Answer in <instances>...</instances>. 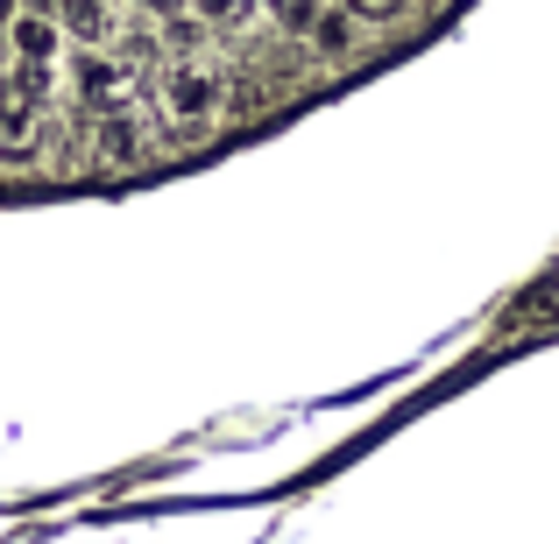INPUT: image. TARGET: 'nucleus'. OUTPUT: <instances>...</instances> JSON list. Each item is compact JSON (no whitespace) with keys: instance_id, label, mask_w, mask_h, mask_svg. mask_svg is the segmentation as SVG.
Listing matches in <instances>:
<instances>
[{"instance_id":"obj_1","label":"nucleus","mask_w":559,"mask_h":544,"mask_svg":"<svg viewBox=\"0 0 559 544\" xmlns=\"http://www.w3.org/2000/svg\"><path fill=\"white\" fill-rule=\"evenodd\" d=\"M156 113H164L170 128H185V135H205V128H219V113H227V78H219L213 64H199V57H178V64L156 78Z\"/></svg>"},{"instance_id":"obj_2","label":"nucleus","mask_w":559,"mask_h":544,"mask_svg":"<svg viewBox=\"0 0 559 544\" xmlns=\"http://www.w3.org/2000/svg\"><path fill=\"white\" fill-rule=\"evenodd\" d=\"M43 164V85L22 71H0V170Z\"/></svg>"},{"instance_id":"obj_3","label":"nucleus","mask_w":559,"mask_h":544,"mask_svg":"<svg viewBox=\"0 0 559 544\" xmlns=\"http://www.w3.org/2000/svg\"><path fill=\"white\" fill-rule=\"evenodd\" d=\"M57 50H64V36H57V22L50 14H8V57H14V71L22 78H50V64H57Z\"/></svg>"},{"instance_id":"obj_4","label":"nucleus","mask_w":559,"mask_h":544,"mask_svg":"<svg viewBox=\"0 0 559 544\" xmlns=\"http://www.w3.org/2000/svg\"><path fill=\"white\" fill-rule=\"evenodd\" d=\"M50 22H57L64 43H85V50H99V43L114 36V8H107V0H57Z\"/></svg>"},{"instance_id":"obj_5","label":"nucleus","mask_w":559,"mask_h":544,"mask_svg":"<svg viewBox=\"0 0 559 544\" xmlns=\"http://www.w3.org/2000/svg\"><path fill=\"white\" fill-rule=\"evenodd\" d=\"M142 156V128L135 121H121V113H114V121H99V164H135Z\"/></svg>"},{"instance_id":"obj_6","label":"nucleus","mask_w":559,"mask_h":544,"mask_svg":"<svg viewBox=\"0 0 559 544\" xmlns=\"http://www.w3.org/2000/svg\"><path fill=\"white\" fill-rule=\"evenodd\" d=\"M191 14H199L205 28H219V36H234V28H248L262 8L255 0H191Z\"/></svg>"},{"instance_id":"obj_7","label":"nucleus","mask_w":559,"mask_h":544,"mask_svg":"<svg viewBox=\"0 0 559 544\" xmlns=\"http://www.w3.org/2000/svg\"><path fill=\"white\" fill-rule=\"evenodd\" d=\"M312 50H326V57H347L355 50V22H347V14H333V8H319V22H312Z\"/></svg>"},{"instance_id":"obj_8","label":"nucleus","mask_w":559,"mask_h":544,"mask_svg":"<svg viewBox=\"0 0 559 544\" xmlns=\"http://www.w3.org/2000/svg\"><path fill=\"white\" fill-rule=\"evenodd\" d=\"M319 8L326 0H270V28H284V36H312V22H319Z\"/></svg>"},{"instance_id":"obj_9","label":"nucleus","mask_w":559,"mask_h":544,"mask_svg":"<svg viewBox=\"0 0 559 544\" xmlns=\"http://www.w3.org/2000/svg\"><path fill=\"white\" fill-rule=\"evenodd\" d=\"M121 85H128V64H114V57H93V64L79 71V93L85 99H114Z\"/></svg>"},{"instance_id":"obj_10","label":"nucleus","mask_w":559,"mask_h":544,"mask_svg":"<svg viewBox=\"0 0 559 544\" xmlns=\"http://www.w3.org/2000/svg\"><path fill=\"white\" fill-rule=\"evenodd\" d=\"M347 8H355V14H369V22H382V14H396L404 0H347Z\"/></svg>"},{"instance_id":"obj_11","label":"nucleus","mask_w":559,"mask_h":544,"mask_svg":"<svg viewBox=\"0 0 559 544\" xmlns=\"http://www.w3.org/2000/svg\"><path fill=\"white\" fill-rule=\"evenodd\" d=\"M8 14H14V0H0V28H8Z\"/></svg>"}]
</instances>
